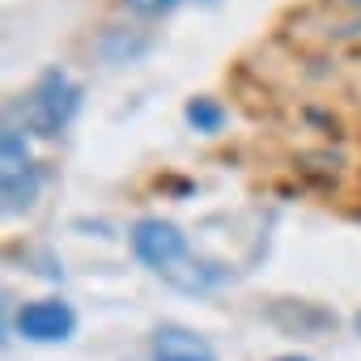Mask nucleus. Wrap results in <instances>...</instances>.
Listing matches in <instances>:
<instances>
[{
    "label": "nucleus",
    "instance_id": "nucleus-1",
    "mask_svg": "<svg viewBox=\"0 0 361 361\" xmlns=\"http://www.w3.org/2000/svg\"><path fill=\"white\" fill-rule=\"evenodd\" d=\"M132 251H136L140 264H149L174 289L200 293V289H213L217 281H226L221 268L196 264L192 259V247H188V234L178 230L174 221H161V217H145V221L132 226Z\"/></svg>",
    "mask_w": 361,
    "mask_h": 361
},
{
    "label": "nucleus",
    "instance_id": "nucleus-2",
    "mask_svg": "<svg viewBox=\"0 0 361 361\" xmlns=\"http://www.w3.org/2000/svg\"><path fill=\"white\" fill-rule=\"evenodd\" d=\"M81 106V85L64 68H47L22 98V119L35 136H60Z\"/></svg>",
    "mask_w": 361,
    "mask_h": 361
},
{
    "label": "nucleus",
    "instance_id": "nucleus-3",
    "mask_svg": "<svg viewBox=\"0 0 361 361\" xmlns=\"http://www.w3.org/2000/svg\"><path fill=\"white\" fill-rule=\"evenodd\" d=\"M18 331L35 344H60L77 331V314L60 298H39V302H26L18 310Z\"/></svg>",
    "mask_w": 361,
    "mask_h": 361
},
{
    "label": "nucleus",
    "instance_id": "nucleus-4",
    "mask_svg": "<svg viewBox=\"0 0 361 361\" xmlns=\"http://www.w3.org/2000/svg\"><path fill=\"white\" fill-rule=\"evenodd\" d=\"M153 361H217V357L188 327H157V336H153Z\"/></svg>",
    "mask_w": 361,
    "mask_h": 361
},
{
    "label": "nucleus",
    "instance_id": "nucleus-5",
    "mask_svg": "<svg viewBox=\"0 0 361 361\" xmlns=\"http://www.w3.org/2000/svg\"><path fill=\"white\" fill-rule=\"evenodd\" d=\"M183 115H188V123H192L196 132H221V123H226V111H221L213 98H192Z\"/></svg>",
    "mask_w": 361,
    "mask_h": 361
},
{
    "label": "nucleus",
    "instance_id": "nucleus-6",
    "mask_svg": "<svg viewBox=\"0 0 361 361\" xmlns=\"http://www.w3.org/2000/svg\"><path fill=\"white\" fill-rule=\"evenodd\" d=\"M183 5H192V0H128V9H136L140 18H166Z\"/></svg>",
    "mask_w": 361,
    "mask_h": 361
},
{
    "label": "nucleus",
    "instance_id": "nucleus-7",
    "mask_svg": "<svg viewBox=\"0 0 361 361\" xmlns=\"http://www.w3.org/2000/svg\"><path fill=\"white\" fill-rule=\"evenodd\" d=\"M272 361H310V357H302V353H285V357H272Z\"/></svg>",
    "mask_w": 361,
    "mask_h": 361
},
{
    "label": "nucleus",
    "instance_id": "nucleus-8",
    "mask_svg": "<svg viewBox=\"0 0 361 361\" xmlns=\"http://www.w3.org/2000/svg\"><path fill=\"white\" fill-rule=\"evenodd\" d=\"M353 327H357V331H361V314H357V319H353Z\"/></svg>",
    "mask_w": 361,
    "mask_h": 361
}]
</instances>
